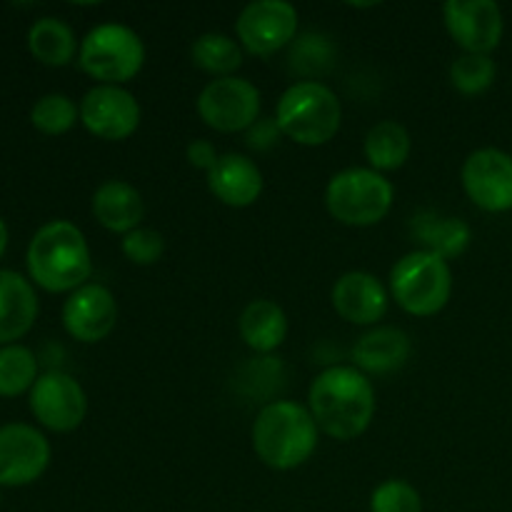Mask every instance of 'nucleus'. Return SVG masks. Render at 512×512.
Returning <instances> with one entry per match:
<instances>
[{"label": "nucleus", "instance_id": "22", "mask_svg": "<svg viewBox=\"0 0 512 512\" xmlns=\"http://www.w3.org/2000/svg\"><path fill=\"white\" fill-rule=\"evenodd\" d=\"M238 333L250 350L268 355L288 338V315L275 300H250L238 318Z\"/></svg>", "mask_w": 512, "mask_h": 512}, {"label": "nucleus", "instance_id": "25", "mask_svg": "<svg viewBox=\"0 0 512 512\" xmlns=\"http://www.w3.org/2000/svg\"><path fill=\"white\" fill-rule=\"evenodd\" d=\"M243 45L225 33H203L190 45V60L213 78H230L243 65Z\"/></svg>", "mask_w": 512, "mask_h": 512}, {"label": "nucleus", "instance_id": "13", "mask_svg": "<svg viewBox=\"0 0 512 512\" xmlns=\"http://www.w3.org/2000/svg\"><path fill=\"white\" fill-rule=\"evenodd\" d=\"M443 20L450 38L463 53L490 55L503 40V10L495 0H448Z\"/></svg>", "mask_w": 512, "mask_h": 512}, {"label": "nucleus", "instance_id": "11", "mask_svg": "<svg viewBox=\"0 0 512 512\" xmlns=\"http://www.w3.org/2000/svg\"><path fill=\"white\" fill-rule=\"evenodd\" d=\"M460 180L465 195L485 213L512 210V155L505 150H473L465 158Z\"/></svg>", "mask_w": 512, "mask_h": 512}, {"label": "nucleus", "instance_id": "1", "mask_svg": "<svg viewBox=\"0 0 512 512\" xmlns=\"http://www.w3.org/2000/svg\"><path fill=\"white\" fill-rule=\"evenodd\" d=\"M308 410L320 433L348 443L373 423L375 388L355 365H330L310 383Z\"/></svg>", "mask_w": 512, "mask_h": 512}, {"label": "nucleus", "instance_id": "28", "mask_svg": "<svg viewBox=\"0 0 512 512\" xmlns=\"http://www.w3.org/2000/svg\"><path fill=\"white\" fill-rule=\"evenodd\" d=\"M80 105L73 103V98L63 93L40 95L30 108V120L35 128L45 135H63L78 123Z\"/></svg>", "mask_w": 512, "mask_h": 512}, {"label": "nucleus", "instance_id": "31", "mask_svg": "<svg viewBox=\"0 0 512 512\" xmlns=\"http://www.w3.org/2000/svg\"><path fill=\"white\" fill-rule=\"evenodd\" d=\"M120 250H123L125 258L133 265H140V268H148V265H155L165 253V238L153 228H135L133 233L123 235L120 240Z\"/></svg>", "mask_w": 512, "mask_h": 512}, {"label": "nucleus", "instance_id": "32", "mask_svg": "<svg viewBox=\"0 0 512 512\" xmlns=\"http://www.w3.org/2000/svg\"><path fill=\"white\" fill-rule=\"evenodd\" d=\"M283 133H280V125L275 118H258L248 130H245V143L250 150H258V153H268L275 145L280 143Z\"/></svg>", "mask_w": 512, "mask_h": 512}, {"label": "nucleus", "instance_id": "19", "mask_svg": "<svg viewBox=\"0 0 512 512\" xmlns=\"http://www.w3.org/2000/svg\"><path fill=\"white\" fill-rule=\"evenodd\" d=\"M410 338L393 325H378L358 338L353 348V363L365 375H388L403 368L410 358Z\"/></svg>", "mask_w": 512, "mask_h": 512}, {"label": "nucleus", "instance_id": "26", "mask_svg": "<svg viewBox=\"0 0 512 512\" xmlns=\"http://www.w3.org/2000/svg\"><path fill=\"white\" fill-rule=\"evenodd\" d=\"M335 65V43L325 33H303L290 43L288 68L300 80H318Z\"/></svg>", "mask_w": 512, "mask_h": 512}, {"label": "nucleus", "instance_id": "29", "mask_svg": "<svg viewBox=\"0 0 512 512\" xmlns=\"http://www.w3.org/2000/svg\"><path fill=\"white\" fill-rule=\"evenodd\" d=\"M498 65L490 55L463 53L450 65V85L463 95H480L495 83Z\"/></svg>", "mask_w": 512, "mask_h": 512}, {"label": "nucleus", "instance_id": "30", "mask_svg": "<svg viewBox=\"0 0 512 512\" xmlns=\"http://www.w3.org/2000/svg\"><path fill=\"white\" fill-rule=\"evenodd\" d=\"M370 512H423V498L408 480L390 478L370 495Z\"/></svg>", "mask_w": 512, "mask_h": 512}, {"label": "nucleus", "instance_id": "17", "mask_svg": "<svg viewBox=\"0 0 512 512\" xmlns=\"http://www.w3.org/2000/svg\"><path fill=\"white\" fill-rule=\"evenodd\" d=\"M205 178L213 198L228 208H250L263 195V173L248 155L223 153Z\"/></svg>", "mask_w": 512, "mask_h": 512}, {"label": "nucleus", "instance_id": "33", "mask_svg": "<svg viewBox=\"0 0 512 512\" xmlns=\"http://www.w3.org/2000/svg\"><path fill=\"white\" fill-rule=\"evenodd\" d=\"M185 158H188L190 168L203 170V173L208 175L210 170H213V165L218 163L220 153H218V148L210 143V140L198 138V140H190V145L185 148Z\"/></svg>", "mask_w": 512, "mask_h": 512}, {"label": "nucleus", "instance_id": "7", "mask_svg": "<svg viewBox=\"0 0 512 512\" xmlns=\"http://www.w3.org/2000/svg\"><path fill=\"white\" fill-rule=\"evenodd\" d=\"M78 63L98 85H123L143 70V38L130 25L100 23L80 40Z\"/></svg>", "mask_w": 512, "mask_h": 512}, {"label": "nucleus", "instance_id": "23", "mask_svg": "<svg viewBox=\"0 0 512 512\" xmlns=\"http://www.w3.org/2000/svg\"><path fill=\"white\" fill-rule=\"evenodd\" d=\"M410 150H413V140H410L408 128L398 120L375 123L363 143L365 160L370 163V168L383 175L403 168L410 158Z\"/></svg>", "mask_w": 512, "mask_h": 512}, {"label": "nucleus", "instance_id": "10", "mask_svg": "<svg viewBox=\"0 0 512 512\" xmlns=\"http://www.w3.org/2000/svg\"><path fill=\"white\" fill-rule=\"evenodd\" d=\"M143 110L123 85H95L80 100V123L90 135L108 143L128 140L138 130Z\"/></svg>", "mask_w": 512, "mask_h": 512}, {"label": "nucleus", "instance_id": "20", "mask_svg": "<svg viewBox=\"0 0 512 512\" xmlns=\"http://www.w3.org/2000/svg\"><path fill=\"white\" fill-rule=\"evenodd\" d=\"M38 315V295L20 273L0 268V343L10 345L33 325Z\"/></svg>", "mask_w": 512, "mask_h": 512}, {"label": "nucleus", "instance_id": "18", "mask_svg": "<svg viewBox=\"0 0 512 512\" xmlns=\"http://www.w3.org/2000/svg\"><path fill=\"white\" fill-rule=\"evenodd\" d=\"M93 218L115 235H128L145 218V200L128 180H105L90 200Z\"/></svg>", "mask_w": 512, "mask_h": 512}, {"label": "nucleus", "instance_id": "6", "mask_svg": "<svg viewBox=\"0 0 512 512\" xmlns=\"http://www.w3.org/2000/svg\"><path fill=\"white\" fill-rule=\"evenodd\" d=\"M393 183L373 168H345L328 180L325 208L348 228H370L390 213Z\"/></svg>", "mask_w": 512, "mask_h": 512}, {"label": "nucleus", "instance_id": "27", "mask_svg": "<svg viewBox=\"0 0 512 512\" xmlns=\"http://www.w3.org/2000/svg\"><path fill=\"white\" fill-rule=\"evenodd\" d=\"M38 380V360L25 345L10 343L0 348V395H13L30 390Z\"/></svg>", "mask_w": 512, "mask_h": 512}, {"label": "nucleus", "instance_id": "2", "mask_svg": "<svg viewBox=\"0 0 512 512\" xmlns=\"http://www.w3.org/2000/svg\"><path fill=\"white\" fill-rule=\"evenodd\" d=\"M320 430L308 405L293 400H273L255 415L250 440L263 465L278 473L300 468L318 450Z\"/></svg>", "mask_w": 512, "mask_h": 512}, {"label": "nucleus", "instance_id": "21", "mask_svg": "<svg viewBox=\"0 0 512 512\" xmlns=\"http://www.w3.org/2000/svg\"><path fill=\"white\" fill-rule=\"evenodd\" d=\"M410 230H413V238L423 245L420 250H428L445 260L460 258L473 240V230L465 220L435 213V210H423L415 215L410 220Z\"/></svg>", "mask_w": 512, "mask_h": 512}, {"label": "nucleus", "instance_id": "9", "mask_svg": "<svg viewBox=\"0 0 512 512\" xmlns=\"http://www.w3.org/2000/svg\"><path fill=\"white\" fill-rule=\"evenodd\" d=\"M238 43L255 58H270L298 38V10L288 0H255L235 20Z\"/></svg>", "mask_w": 512, "mask_h": 512}, {"label": "nucleus", "instance_id": "16", "mask_svg": "<svg viewBox=\"0 0 512 512\" xmlns=\"http://www.w3.org/2000/svg\"><path fill=\"white\" fill-rule=\"evenodd\" d=\"M335 313L353 325H378L388 313V288L365 270H350L335 280L330 290Z\"/></svg>", "mask_w": 512, "mask_h": 512}, {"label": "nucleus", "instance_id": "3", "mask_svg": "<svg viewBox=\"0 0 512 512\" xmlns=\"http://www.w3.org/2000/svg\"><path fill=\"white\" fill-rule=\"evenodd\" d=\"M28 273L50 293H73L88 283L93 255L83 230L70 220H50L40 225L28 245Z\"/></svg>", "mask_w": 512, "mask_h": 512}, {"label": "nucleus", "instance_id": "12", "mask_svg": "<svg viewBox=\"0 0 512 512\" xmlns=\"http://www.w3.org/2000/svg\"><path fill=\"white\" fill-rule=\"evenodd\" d=\"M30 410L40 425L55 430V433H70L80 428L88 413V398L85 390L73 375L48 370L38 375L35 385L30 388Z\"/></svg>", "mask_w": 512, "mask_h": 512}, {"label": "nucleus", "instance_id": "14", "mask_svg": "<svg viewBox=\"0 0 512 512\" xmlns=\"http://www.w3.org/2000/svg\"><path fill=\"white\" fill-rule=\"evenodd\" d=\"M50 443L28 423L0 425V485H28L45 473Z\"/></svg>", "mask_w": 512, "mask_h": 512}, {"label": "nucleus", "instance_id": "5", "mask_svg": "<svg viewBox=\"0 0 512 512\" xmlns=\"http://www.w3.org/2000/svg\"><path fill=\"white\" fill-rule=\"evenodd\" d=\"M390 295L405 313L415 318L438 315L453 295L450 263L420 248L403 255L390 270Z\"/></svg>", "mask_w": 512, "mask_h": 512}, {"label": "nucleus", "instance_id": "8", "mask_svg": "<svg viewBox=\"0 0 512 512\" xmlns=\"http://www.w3.org/2000/svg\"><path fill=\"white\" fill-rule=\"evenodd\" d=\"M260 105V90L238 75L210 80L195 100L200 120L225 135L245 133L260 118Z\"/></svg>", "mask_w": 512, "mask_h": 512}, {"label": "nucleus", "instance_id": "24", "mask_svg": "<svg viewBox=\"0 0 512 512\" xmlns=\"http://www.w3.org/2000/svg\"><path fill=\"white\" fill-rule=\"evenodd\" d=\"M28 48L45 65H68L80 50L73 28L53 15L38 18L30 25Z\"/></svg>", "mask_w": 512, "mask_h": 512}, {"label": "nucleus", "instance_id": "34", "mask_svg": "<svg viewBox=\"0 0 512 512\" xmlns=\"http://www.w3.org/2000/svg\"><path fill=\"white\" fill-rule=\"evenodd\" d=\"M5 245H8V228H5L3 218H0V255H3Z\"/></svg>", "mask_w": 512, "mask_h": 512}, {"label": "nucleus", "instance_id": "15", "mask_svg": "<svg viewBox=\"0 0 512 512\" xmlns=\"http://www.w3.org/2000/svg\"><path fill=\"white\" fill-rule=\"evenodd\" d=\"M63 325L80 343H100L118 325V300L105 285L85 283L63 303Z\"/></svg>", "mask_w": 512, "mask_h": 512}, {"label": "nucleus", "instance_id": "4", "mask_svg": "<svg viewBox=\"0 0 512 512\" xmlns=\"http://www.w3.org/2000/svg\"><path fill=\"white\" fill-rule=\"evenodd\" d=\"M275 120L283 138L305 148L330 143L343 125V105L338 95L318 80H295L278 100Z\"/></svg>", "mask_w": 512, "mask_h": 512}]
</instances>
